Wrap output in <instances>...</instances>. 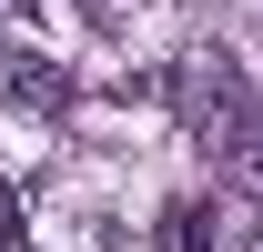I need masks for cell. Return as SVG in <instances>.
<instances>
[{"instance_id": "1", "label": "cell", "mask_w": 263, "mask_h": 252, "mask_svg": "<svg viewBox=\"0 0 263 252\" xmlns=\"http://www.w3.org/2000/svg\"><path fill=\"white\" fill-rule=\"evenodd\" d=\"M172 111H182V131H193L202 152H223L233 131L253 121V91H243V71L223 51H193V61L172 71Z\"/></svg>"}, {"instance_id": "6", "label": "cell", "mask_w": 263, "mask_h": 252, "mask_svg": "<svg viewBox=\"0 0 263 252\" xmlns=\"http://www.w3.org/2000/svg\"><path fill=\"white\" fill-rule=\"evenodd\" d=\"M21 242V202H10V192H0V252Z\"/></svg>"}, {"instance_id": "2", "label": "cell", "mask_w": 263, "mask_h": 252, "mask_svg": "<svg viewBox=\"0 0 263 252\" xmlns=\"http://www.w3.org/2000/svg\"><path fill=\"white\" fill-rule=\"evenodd\" d=\"M0 101H10V111H41V121H51V111L71 101V71L51 61L41 40H0Z\"/></svg>"}, {"instance_id": "5", "label": "cell", "mask_w": 263, "mask_h": 252, "mask_svg": "<svg viewBox=\"0 0 263 252\" xmlns=\"http://www.w3.org/2000/svg\"><path fill=\"white\" fill-rule=\"evenodd\" d=\"M223 252H263V232L253 222H223Z\"/></svg>"}, {"instance_id": "3", "label": "cell", "mask_w": 263, "mask_h": 252, "mask_svg": "<svg viewBox=\"0 0 263 252\" xmlns=\"http://www.w3.org/2000/svg\"><path fill=\"white\" fill-rule=\"evenodd\" d=\"M162 252H223V212L213 202H172L162 212Z\"/></svg>"}, {"instance_id": "4", "label": "cell", "mask_w": 263, "mask_h": 252, "mask_svg": "<svg viewBox=\"0 0 263 252\" xmlns=\"http://www.w3.org/2000/svg\"><path fill=\"white\" fill-rule=\"evenodd\" d=\"M213 161H223V182L243 192V202H263V111H253V121H243V131H233V141H223V152H213Z\"/></svg>"}, {"instance_id": "7", "label": "cell", "mask_w": 263, "mask_h": 252, "mask_svg": "<svg viewBox=\"0 0 263 252\" xmlns=\"http://www.w3.org/2000/svg\"><path fill=\"white\" fill-rule=\"evenodd\" d=\"M81 10H101V0H81Z\"/></svg>"}]
</instances>
